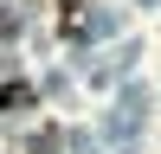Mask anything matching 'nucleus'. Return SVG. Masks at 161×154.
<instances>
[{
    "label": "nucleus",
    "mask_w": 161,
    "mask_h": 154,
    "mask_svg": "<svg viewBox=\"0 0 161 154\" xmlns=\"http://www.w3.org/2000/svg\"><path fill=\"white\" fill-rule=\"evenodd\" d=\"M26 96H32V90H26V84H7V90H0V109H19Z\"/></svg>",
    "instance_id": "1"
}]
</instances>
